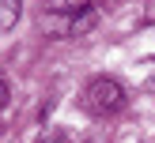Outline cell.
Masks as SVG:
<instances>
[{
  "label": "cell",
  "instance_id": "1",
  "mask_svg": "<svg viewBox=\"0 0 155 143\" xmlns=\"http://www.w3.org/2000/svg\"><path fill=\"white\" fill-rule=\"evenodd\" d=\"M83 109L91 117H117L125 109V87L110 75H98L83 87Z\"/></svg>",
  "mask_w": 155,
  "mask_h": 143
},
{
  "label": "cell",
  "instance_id": "2",
  "mask_svg": "<svg viewBox=\"0 0 155 143\" xmlns=\"http://www.w3.org/2000/svg\"><path fill=\"white\" fill-rule=\"evenodd\" d=\"M95 23H98V11H95V8H87V11L72 15V19H68V38H83Z\"/></svg>",
  "mask_w": 155,
  "mask_h": 143
},
{
  "label": "cell",
  "instance_id": "3",
  "mask_svg": "<svg viewBox=\"0 0 155 143\" xmlns=\"http://www.w3.org/2000/svg\"><path fill=\"white\" fill-rule=\"evenodd\" d=\"M49 8L53 11H68V15H80V11H87V0H49Z\"/></svg>",
  "mask_w": 155,
  "mask_h": 143
},
{
  "label": "cell",
  "instance_id": "4",
  "mask_svg": "<svg viewBox=\"0 0 155 143\" xmlns=\"http://www.w3.org/2000/svg\"><path fill=\"white\" fill-rule=\"evenodd\" d=\"M19 19V0H4V19H0V26L12 30V23Z\"/></svg>",
  "mask_w": 155,
  "mask_h": 143
},
{
  "label": "cell",
  "instance_id": "5",
  "mask_svg": "<svg viewBox=\"0 0 155 143\" xmlns=\"http://www.w3.org/2000/svg\"><path fill=\"white\" fill-rule=\"evenodd\" d=\"M144 23H155V0L144 4Z\"/></svg>",
  "mask_w": 155,
  "mask_h": 143
}]
</instances>
